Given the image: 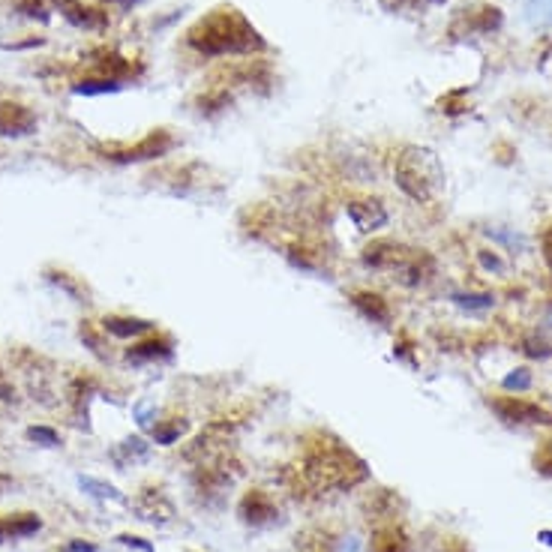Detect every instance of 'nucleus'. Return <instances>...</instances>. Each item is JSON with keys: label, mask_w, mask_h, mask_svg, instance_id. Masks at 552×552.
<instances>
[{"label": "nucleus", "mask_w": 552, "mask_h": 552, "mask_svg": "<svg viewBox=\"0 0 552 552\" xmlns=\"http://www.w3.org/2000/svg\"><path fill=\"white\" fill-rule=\"evenodd\" d=\"M0 381H4V373H0Z\"/></svg>", "instance_id": "nucleus-38"}, {"label": "nucleus", "mask_w": 552, "mask_h": 552, "mask_svg": "<svg viewBox=\"0 0 552 552\" xmlns=\"http://www.w3.org/2000/svg\"><path fill=\"white\" fill-rule=\"evenodd\" d=\"M346 214L351 223L366 235H373L381 226H387V207L381 205L378 198H351L346 205Z\"/></svg>", "instance_id": "nucleus-10"}, {"label": "nucleus", "mask_w": 552, "mask_h": 552, "mask_svg": "<svg viewBox=\"0 0 552 552\" xmlns=\"http://www.w3.org/2000/svg\"><path fill=\"white\" fill-rule=\"evenodd\" d=\"M501 25V13L496 6L487 4H475L459 9L457 22H454V34H489Z\"/></svg>", "instance_id": "nucleus-9"}, {"label": "nucleus", "mask_w": 552, "mask_h": 552, "mask_svg": "<svg viewBox=\"0 0 552 552\" xmlns=\"http://www.w3.org/2000/svg\"><path fill=\"white\" fill-rule=\"evenodd\" d=\"M540 537H544V544H549V547H552V531H544V535H540Z\"/></svg>", "instance_id": "nucleus-37"}, {"label": "nucleus", "mask_w": 552, "mask_h": 552, "mask_svg": "<svg viewBox=\"0 0 552 552\" xmlns=\"http://www.w3.org/2000/svg\"><path fill=\"white\" fill-rule=\"evenodd\" d=\"M336 552H364V540H360L357 535H351L336 547Z\"/></svg>", "instance_id": "nucleus-32"}, {"label": "nucleus", "mask_w": 552, "mask_h": 552, "mask_svg": "<svg viewBox=\"0 0 552 552\" xmlns=\"http://www.w3.org/2000/svg\"><path fill=\"white\" fill-rule=\"evenodd\" d=\"M150 327H154V321L135 318V316H105V321H103V330H105V334L120 336V339L142 336V334H147Z\"/></svg>", "instance_id": "nucleus-15"}, {"label": "nucleus", "mask_w": 552, "mask_h": 552, "mask_svg": "<svg viewBox=\"0 0 552 552\" xmlns=\"http://www.w3.org/2000/svg\"><path fill=\"white\" fill-rule=\"evenodd\" d=\"M454 304L475 313V309H493L496 306V297L493 295H454Z\"/></svg>", "instance_id": "nucleus-22"}, {"label": "nucleus", "mask_w": 552, "mask_h": 552, "mask_svg": "<svg viewBox=\"0 0 552 552\" xmlns=\"http://www.w3.org/2000/svg\"><path fill=\"white\" fill-rule=\"evenodd\" d=\"M36 133V115L27 105L4 99L0 103V135L4 138H25Z\"/></svg>", "instance_id": "nucleus-7"}, {"label": "nucleus", "mask_w": 552, "mask_h": 552, "mask_svg": "<svg viewBox=\"0 0 552 552\" xmlns=\"http://www.w3.org/2000/svg\"><path fill=\"white\" fill-rule=\"evenodd\" d=\"M147 457V445L142 438H126L124 445H117L115 450V459L120 466H129L133 459H145Z\"/></svg>", "instance_id": "nucleus-20"}, {"label": "nucleus", "mask_w": 552, "mask_h": 552, "mask_svg": "<svg viewBox=\"0 0 552 552\" xmlns=\"http://www.w3.org/2000/svg\"><path fill=\"white\" fill-rule=\"evenodd\" d=\"M186 45L205 57L228 55H258L267 43L253 27V22L235 6H216L186 30Z\"/></svg>", "instance_id": "nucleus-1"}, {"label": "nucleus", "mask_w": 552, "mask_h": 552, "mask_svg": "<svg viewBox=\"0 0 552 552\" xmlns=\"http://www.w3.org/2000/svg\"><path fill=\"white\" fill-rule=\"evenodd\" d=\"M27 438L36 441V445H43V447H57L60 445L57 433H55V429H48V427H30L27 429Z\"/></svg>", "instance_id": "nucleus-25"}, {"label": "nucleus", "mask_w": 552, "mask_h": 552, "mask_svg": "<svg viewBox=\"0 0 552 552\" xmlns=\"http://www.w3.org/2000/svg\"><path fill=\"white\" fill-rule=\"evenodd\" d=\"M186 429V424H172V427H156L154 429V438L156 445H175V441L180 438V433Z\"/></svg>", "instance_id": "nucleus-27"}, {"label": "nucleus", "mask_w": 552, "mask_h": 552, "mask_svg": "<svg viewBox=\"0 0 552 552\" xmlns=\"http://www.w3.org/2000/svg\"><path fill=\"white\" fill-rule=\"evenodd\" d=\"M57 9L64 13L66 22H73L75 27H85V30H99L108 25V15L103 9H94L82 4V0H57Z\"/></svg>", "instance_id": "nucleus-11"}, {"label": "nucleus", "mask_w": 552, "mask_h": 552, "mask_svg": "<svg viewBox=\"0 0 552 552\" xmlns=\"http://www.w3.org/2000/svg\"><path fill=\"white\" fill-rule=\"evenodd\" d=\"M69 552H96V547L82 544V540H73V544H69Z\"/></svg>", "instance_id": "nucleus-35"}, {"label": "nucleus", "mask_w": 552, "mask_h": 552, "mask_svg": "<svg viewBox=\"0 0 552 552\" xmlns=\"http://www.w3.org/2000/svg\"><path fill=\"white\" fill-rule=\"evenodd\" d=\"M489 408L505 420V424H528V427H552V415L528 399L519 396H496L489 399Z\"/></svg>", "instance_id": "nucleus-5"}, {"label": "nucleus", "mask_w": 552, "mask_h": 552, "mask_svg": "<svg viewBox=\"0 0 552 552\" xmlns=\"http://www.w3.org/2000/svg\"><path fill=\"white\" fill-rule=\"evenodd\" d=\"M78 487L90 493L94 498H103V501H124L120 489H115L112 484H103V480H94V477H78Z\"/></svg>", "instance_id": "nucleus-19"}, {"label": "nucleus", "mask_w": 552, "mask_h": 552, "mask_svg": "<svg viewBox=\"0 0 552 552\" xmlns=\"http://www.w3.org/2000/svg\"><path fill=\"white\" fill-rule=\"evenodd\" d=\"M115 552H154V547L142 537H117Z\"/></svg>", "instance_id": "nucleus-28"}, {"label": "nucleus", "mask_w": 552, "mask_h": 552, "mask_svg": "<svg viewBox=\"0 0 552 552\" xmlns=\"http://www.w3.org/2000/svg\"><path fill=\"white\" fill-rule=\"evenodd\" d=\"M501 385H505V390H528L531 387V373H528L526 366H519L510 376H505V381H501Z\"/></svg>", "instance_id": "nucleus-26"}, {"label": "nucleus", "mask_w": 552, "mask_h": 552, "mask_svg": "<svg viewBox=\"0 0 552 552\" xmlns=\"http://www.w3.org/2000/svg\"><path fill=\"white\" fill-rule=\"evenodd\" d=\"M351 304H355V309L366 321H373V325H387L390 321V304L381 295H376V291H355Z\"/></svg>", "instance_id": "nucleus-12"}, {"label": "nucleus", "mask_w": 552, "mask_h": 552, "mask_svg": "<svg viewBox=\"0 0 552 552\" xmlns=\"http://www.w3.org/2000/svg\"><path fill=\"white\" fill-rule=\"evenodd\" d=\"M537 471H544V475H552V441H547V447L537 454Z\"/></svg>", "instance_id": "nucleus-30"}, {"label": "nucleus", "mask_w": 552, "mask_h": 552, "mask_svg": "<svg viewBox=\"0 0 552 552\" xmlns=\"http://www.w3.org/2000/svg\"><path fill=\"white\" fill-rule=\"evenodd\" d=\"M48 279H52V283H57L60 288L66 291V295H73V297H85L87 295V288L78 286L69 274H57V270H48Z\"/></svg>", "instance_id": "nucleus-23"}, {"label": "nucleus", "mask_w": 552, "mask_h": 552, "mask_svg": "<svg viewBox=\"0 0 552 552\" xmlns=\"http://www.w3.org/2000/svg\"><path fill=\"white\" fill-rule=\"evenodd\" d=\"M364 265L376 270H403L411 258H415V249H408L403 244H394V240H373V244L364 246Z\"/></svg>", "instance_id": "nucleus-6"}, {"label": "nucleus", "mask_w": 552, "mask_h": 552, "mask_svg": "<svg viewBox=\"0 0 552 552\" xmlns=\"http://www.w3.org/2000/svg\"><path fill=\"white\" fill-rule=\"evenodd\" d=\"M138 510H142V519H150V523H166L172 517V505H168L159 489H147L142 501H138Z\"/></svg>", "instance_id": "nucleus-16"}, {"label": "nucleus", "mask_w": 552, "mask_h": 552, "mask_svg": "<svg viewBox=\"0 0 552 552\" xmlns=\"http://www.w3.org/2000/svg\"><path fill=\"white\" fill-rule=\"evenodd\" d=\"M172 357V339L168 336H154V339H145L126 351V360L133 364H147V360H168Z\"/></svg>", "instance_id": "nucleus-13"}, {"label": "nucleus", "mask_w": 552, "mask_h": 552, "mask_svg": "<svg viewBox=\"0 0 552 552\" xmlns=\"http://www.w3.org/2000/svg\"><path fill=\"white\" fill-rule=\"evenodd\" d=\"M237 514H240V519H244L246 526L262 528V526L276 523L279 510H276L274 498H270L267 493H262V489H253V493H246L244 498H240Z\"/></svg>", "instance_id": "nucleus-8"}, {"label": "nucleus", "mask_w": 552, "mask_h": 552, "mask_svg": "<svg viewBox=\"0 0 552 552\" xmlns=\"http://www.w3.org/2000/svg\"><path fill=\"white\" fill-rule=\"evenodd\" d=\"M175 147V135L168 129H154L145 138H138L135 145H124V147H103L105 159H115V163H145V159H156L166 156L168 150Z\"/></svg>", "instance_id": "nucleus-4"}, {"label": "nucleus", "mask_w": 552, "mask_h": 552, "mask_svg": "<svg viewBox=\"0 0 552 552\" xmlns=\"http://www.w3.org/2000/svg\"><path fill=\"white\" fill-rule=\"evenodd\" d=\"M295 547H297V552H336L330 531H321V528H309L304 535H297Z\"/></svg>", "instance_id": "nucleus-17"}, {"label": "nucleus", "mask_w": 552, "mask_h": 552, "mask_svg": "<svg viewBox=\"0 0 552 552\" xmlns=\"http://www.w3.org/2000/svg\"><path fill=\"white\" fill-rule=\"evenodd\" d=\"M13 487H15V480L9 477V475H4V471H0V496H6V493H9V489H13Z\"/></svg>", "instance_id": "nucleus-34"}, {"label": "nucleus", "mask_w": 552, "mask_h": 552, "mask_svg": "<svg viewBox=\"0 0 552 552\" xmlns=\"http://www.w3.org/2000/svg\"><path fill=\"white\" fill-rule=\"evenodd\" d=\"M43 528L36 514H13L0 517V540H15V537H30Z\"/></svg>", "instance_id": "nucleus-14"}, {"label": "nucleus", "mask_w": 552, "mask_h": 552, "mask_svg": "<svg viewBox=\"0 0 552 552\" xmlns=\"http://www.w3.org/2000/svg\"><path fill=\"white\" fill-rule=\"evenodd\" d=\"M540 246H544V258H547V265L552 267V226L544 232V240H540Z\"/></svg>", "instance_id": "nucleus-33"}, {"label": "nucleus", "mask_w": 552, "mask_h": 552, "mask_svg": "<svg viewBox=\"0 0 552 552\" xmlns=\"http://www.w3.org/2000/svg\"><path fill=\"white\" fill-rule=\"evenodd\" d=\"M22 13L25 15H39V18H45V6H43V0H22Z\"/></svg>", "instance_id": "nucleus-31"}, {"label": "nucleus", "mask_w": 552, "mask_h": 552, "mask_svg": "<svg viewBox=\"0 0 552 552\" xmlns=\"http://www.w3.org/2000/svg\"><path fill=\"white\" fill-rule=\"evenodd\" d=\"M526 13L531 25L552 27V0H526Z\"/></svg>", "instance_id": "nucleus-21"}, {"label": "nucleus", "mask_w": 552, "mask_h": 552, "mask_svg": "<svg viewBox=\"0 0 552 552\" xmlns=\"http://www.w3.org/2000/svg\"><path fill=\"white\" fill-rule=\"evenodd\" d=\"M480 262H484L487 267H493V270H501V262H498L496 256H493V258H489V256H480Z\"/></svg>", "instance_id": "nucleus-36"}, {"label": "nucleus", "mask_w": 552, "mask_h": 552, "mask_svg": "<svg viewBox=\"0 0 552 552\" xmlns=\"http://www.w3.org/2000/svg\"><path fill=\"white\" fill-rule=\"evenodd\" d=\"M306 477L309 484L318 487V489H346V487H355L357 480H364V463L355 459V454L339 445H321L306 457Z\"/></svg>", "instance_id": "nucleus-3"}, {"label": "nucleus", "mask_w": 552, "mask_h": 552, "mask_svg": "<svg viewBox=\"0 0 552 552\" xmlns=\"http://www.w3.org/2000/svg\"><path fill=\"white\" fill-rule=\"evenodd\" d=\"M373 552H408V540L396 526L381 528L373 540Z\"/></svg>", "instance_id": "nucleus-18"}, {"label": "nucleus", "mask_w": 552, "mask_h": 552, "mask_svg": "<svg viewBox=\"0 0 552 552\" xmlns=\"http://www.w3.org/2000/svg\"><path fill=\"white\" fill-rule=\"evenodd\" d=\"M387 9H411V13H427L429 6L441 4V0H381Z\"/></svg>", "instance_id": "nucleus-24"}, {"label": "nucleus", "mask_w": 552, "mask_h": 552, "mask_svg": "<svg viewBox=\"0 0 552 552\" xmlns=\"http://www.w3.org/2000/svg\"><path fill=\"white\" fill-rule=\"evenodd\" d=\"M526 355H531V357H549L552 355V348L544 343V339H526Z\"/></svg>", "instance_id": "nucleus-29"}, {"label": "nucleus", "mask_w": 552, "mask_h": 552, "mask_svg": "<svg viewBox=\"0 0 552 552\" xmlns=\"http://www.w3.org/2000/svg\"><path fill=\"white\" fill-rule=\"evenodd\" d=\"M396 186L411 198V202H433L445 186V168H441L438 156L429 147H403V154L394 163Z\"/></svg>", "instance_id": "nucleus-2"}]
</instances>
